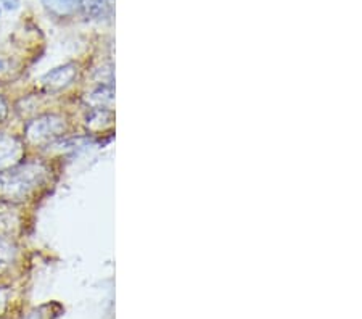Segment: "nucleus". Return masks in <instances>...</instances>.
<instances>
[{
    "mask_svg": "<svg viewBox=\"0 0 362 319\" xmlns=\"http://www.w3.org/2000/svg\"><path fill=\"white\" fill-rule=\"evenodd\" d=\"M11 257H13V250H11L10 243L0 239V272H2L10 265Z\"/></svg>",
    "mask_w": 362,
    "mask_h": 319,
    "instance_id": "1",
    "label": "nucleus"
},
{
    "mask_svg": "<svg viewBox=\"0 0 362 319\" xmlns=\"http://www.w3.org/2000/svg\"><path fill=\"white\" fill-rule=\"evenodd\" d=\"M44 2L47 7L60 11V13H66V11L71 10L76 5V0H44Z\"/></svg>",
    "mask_w": 362,
    "mask_h": 319,
    "instance_id": "2",
    "label": "nucleus"
},
{
    "mask_svg": "<svg viewBox=\"0 0 362 319\" xmlns=\"http://www.w3.org/2000/svg\"><path fill=\"white\" fill-rule=\"evenodd\" d=\"M2 4L5 5V8H16V5H18V0H2Z\"/></svg>",
    "mask_w": 362,
    "mask_h": 319,
    "instance_id": "3",
    "label": "nucleus"
},
{
    "mask_svg": "<svg viewBox=\"0 0 362 319\" xmlns=\"http://www.w3.org/2000/svg\"><path fill=\"white\" fill-rule=\"evenodd\" d=\"M5 113H7V108H5V103H4L2 98H0V120H4Z\"/></svg>",
    "mask_w": 362,
    "mask_h": 319,
    "instance_id": "4",
    "label": "nucleus"
},
{
    "mask_svg": "<svg viewBox=\"0 0 362 319\" xmlns=\"http://www.w3.org/2000/svg\"><path fill=\"white\" fill-rule=\"evenodd\" d=\"M5 156V145L0 142V161H4L2 158Z\"/></svg>",
    "mask_w": 362,
    "mask_h": 319,
    "instance_id": "5",
    "label": "nucleus"
},
{
    "mask_svg": "<svg viewBox=\"0 0 362 319\" xmlns=\"http://www.w3.org/2000/svg\"><path fill=\"white\" fill-rule=\"evenodd\" d=\"M4 303H5V297H4V292H2V290H0V310H2Z\"/></svg>",
    "mask_w": 362,
    "mask_h": 319,
    "instance_id": "6",
    "label": "nucleus"
}]
</instances>
